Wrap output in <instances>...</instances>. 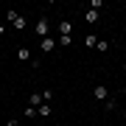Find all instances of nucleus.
Listing matches in <instances>:
<instances>
[{
  "label": "nucleus",
  "mask_w": 126,
  "mask_h": 126,
  "mask_svg": "<svg viewBox=\"0 0 126 126\" xmlns=\"http://www.w3.org/2000/svg\"><path fill=\"white\" fill-rule=\"evenodd\" d=\"M48 31H50L48 20H45V17H42V20H36V25H34V34L39 36V39H45V36H48Z\"/></svg>",
  "instance_id": "obj_1"
},
{
  "label": "nucleus",
  "mask_w": 126,
  "mask_h": 126,
  "mask_svg": "<svg viewBox=\"0 0 126 126\" xmlns=\"http://www.w3.org/2000/svg\"><path fill=\"white\" fill-rule=\"evenodd\" d=\"M39 48H42V53H45V50H53V48H56V39L45 36V39H39Z\"/></svg>",
  "instance_id": "obj_2"
},
{
  "label": "nucleus",
  "mask_w": 126,
  "mask_h": 126,
  "mask_svg": "<svg viewBox=\"0 0 126 126\" xmlns=\"http://www.w3.org/2000/svg\"><path fill=\"white\" fill-rule=\"evenodd\" d=\"M93 95H95V98H107V95H109V90H107L104 84H98V87L93 90Z\"/></svg>",
  "instance_id": "obj_3"
},
{
  "label": "nucleus",
  "mask_w": 126,
  "mask_h": 126,
  "mask_svg": "<svg viewBox=\"0 0 126 126\" xmlns=\"http://www.w3.org/2000/svg\"><path fill=\"white\" fill-rule=\"evenodd\" d=\"M17 59H20V62H28V59H31V50H28V48H20L17 50Z\"/></svg>",
  "instance_id": "obj_4"
},
{
  "label": "nucleus",
  "mask_w": 126,
  "mask_h": 126,
  "mask_svg": "<svg viewBox=\"0 0 126 126\" xmlns=\"http://www.w3.org/2000/svg\"><path fill=\"white\" fill-rule=\"evenodd\" d=\"M28 101H31V107H34V109L39 107V104H45V101H42V93H34V95H31Z\"/></svg>",
  "instance_id": "obj_5"
},
{
  "label": "nucleus",
  "mask_w": 126,
  "mask_h": 126,
  "mask_svg": "<svg viewBox=\"0 0 126 126\" xmlns=\"http://www.w3.org/2000/svg\"><path fill=\"white\" fill-rule=\"evenodd\" d=\"M84 20H87V23H98V11L87 9V14H84Z\"/></svg>",
  "instance_id": "obj_6"
},
{
  "label": "nucleus",
  "mask_w": 126,
  "mask_h": 126,
  "mask_svg": "<svg viewBox=\"0 0 126 126\" xmlns=\"http://www.w3.org/2000/svg\"><path fill=\"white\" fill-rule=\"evenodd\" d=\"M84 45H87V48H95V45H98V39H95V34H87V36H84Z\"/></svg>",
  "instance_id": "obj_7"
},
{
  "label": "nucleus",
  "mask_w": 126,
  "mask_h": 126,
  "mask_svg": "<svg viewBox=\"0 0 126 126\" xmlns=\"http://www.w3.org/2000/svg\"><path fill=\"white\" fill-rule=\"evenodd\" d=\"M59 31H62V36H70V31H73V25L67 23V20H64V23L59 25Z\"/></svg>",
  "instance_id": "obj_8"
},
{
  "label": "nucleus",
  "mask_w": 126,
  "mask_h": 126,
  "mask_svg": "<svg viewBox=\"0 0 126 126\" xmlns=\"http://www.w3.org/2000/svg\"><path fill=\"white\" fill-rule=\"evenodd\" d=\"M36 112H39L42 118H48V115H50V107H48V104H39V107H36Z\"/></svg>",
  "instance_id": "obj_9"
},
{
  "label": "nucleus",
  "mask_w": 126,
  "mask_h": 126,
  "mask_svg": "<svg viewBox=\"0 0 126 126\" xmlns=\"http://www.w3.org/2000/svg\"><path fill=\"white\" fill-rule=\"evenodd\" d=\"M3 126H17V121H9V123H3Z\"/></svg>",
  "instance_id": "obj_10"
},
{
  "label": "nucleus",
  "mask_w": 126,
  "mask_h": 126,
  "mask_svg": "<svg viewBox=\"0 0 126 126\" xmlns=\"http://www.w3.org/2000/svg\"><path fill=\"white\" fill-rule=\"evenodd\" d=\"M123 70H126V62H123Z\"/></svg>",
  "instance_id": "obj_11"
}]
</instances>
